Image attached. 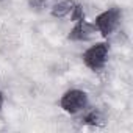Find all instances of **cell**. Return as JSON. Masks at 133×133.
I'll use <instances>...</instances> for the list:
<instances>
[{"instance_id":"cell-7","label":"cell","mask_w":133,"mask_h":133,"mask_svg":"<svg viewBox=\"0 0 133 133\" xmlns=\"http://www.w3.org/2000/svg\"><path fill=\"white\" fill-rule=\"evenodd\" d=\"M85 19V10H83V5L80 3H75L72 11H71V21L72 22H78V21H83Z\"/></svg>"},{"instance_id":"cell-3","label":"cell","mask_w":133,"mask_h":133,"mask_svg":"<svg viewBox=\"0 0 133 133\" xmlns=\"http://www.w3.org/2000/svg\"><path fill=\"white\" fill-rule=\"evenodd\" d=\"M121 19H122V11L119 8H116V6L102 11L96 17V21H94V25L97 28V33H100L103 38L111 36L117 30V27L121 24Z\"/></svg>"},{"instance_id":"cell-9","label":"cell","mask_w":133,"mask_h":133,"mask_svg":"<svg viewBox=\"0 0 133 133\" xmlns=\"http://www.w3.org/2000/svg\"><path fill=\"white\" fill-rule=\"evenodd\" d=\"M3 103H5V96H3L2 91H0V111H2V108H3Z\"/></svg>"},{"instance_id":"cell-2","label":"cell","mask_w":133,"mask_h":133,"mask_svg":"<svg viewBox=\"0 0 133 133\" xmlns=\"http://www.w3.org/2000/svg\"><path fill=\"white\" fill-rule=\"evenodd\" d=\"M59 107L68 114H77L82 113L85 108H88V94L83 89H68L59 97Z\"/></svg>"},{"instance_id":"cell-8","label":"cell","mask_w":133,"mask_h":133,"mask_svg":"<svg viewBox=\"0 0 133 133\" xmlns=\"http://www.w3.org/2000/svg\"><path fill=\"white\" fill-rule=\"evenodd\" d=\"M47 3V0H28V5H30V8H42L44 5Z\"/></svg>"},{"instance_id":"cell-5","label":"cell","mask_w":133,"mask_h":133,"mask_svg":"<svg viewBox=\"0 0 133 133\" xmlns=\"http://www.w3.org/2000/svg\"><path fill=\"white\" fill-rule=\"evenodd\" d=\"M74 5H75L74 0H55L50 6V14L55 19H63L71 14Z\"/></svg>"},{"instance_id":"cell-6","label":"cell","mask_w":133,"mask_h":133,"mask_svg":"<svg viewBox=\"0 0 133 133\" xmlns=\"http://www.w3.org/2000/svg\"><path fill=\"white\" fill-rule=\"evenodd\" d=\"M83 116H82V122L85 125H91V127H100L105 124V117L102 114L100 110L97 108H91V110H83Z\"/></svg>"},{"instance_id":"cell-1","label":"cell","mask_w":133,"mask_h":133,"mask_svg":"<svg viewBox=\"0 0 133 133\" xmlns=\"http://www.w3.org/2000/svg\"><path fill=\"white\" fill-rule=\"evenodd\" d=\"M108 55H110L108 42H96L83 52L82 59L88 69L97 72L105 68V64L108 61Z\"/></svg>"},{"instance_id":"cell-4","label":"cell","mask_w":133,"mask_h":133,"mask_svg":"<svg viewBox=\"0 0 133 133\" xmlns=\"http://www.w3.org/2000/svg\"><path fill=\"white\" fill-rule=\"evenodd\" d=\"M96 33H97L96 25L83 19V21L75 22V25L72 27V30L68 35V39L72 42H86V41L94 39Z\"/></svg>"}]
</instances>
